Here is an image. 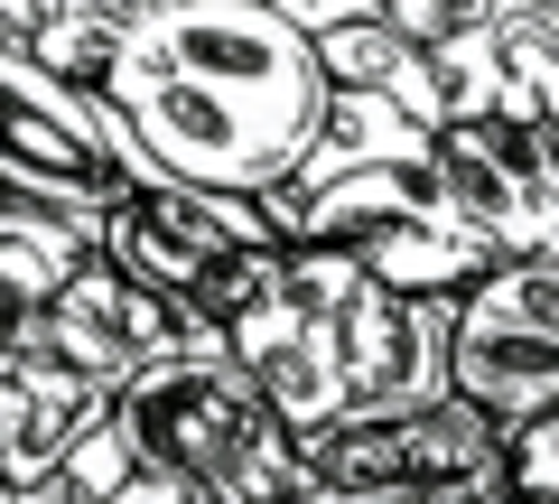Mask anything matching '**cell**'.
<instances>
[{
	"label": "cell",
	"instance_id": "9",
	"mask_svg": "<svg viewBox=\"0 0 559 504\" xmlns=\"http://www.w3.org/2000/svg\"><path fill=\"white\" fill-rule=\"evenodd\" d=\"M94 262V224L38 197H0V327L38 318L75 271Z\"/></svg>",
	"mask_w": 559,
	"mask_h": 504
},
{
	"label": "cell",
	"instance_id": "12",
	"mask_svg": "<svg viewBox=\"0 0 559 504\" xmlns=\"http://www.w3.org/2000/svg\"><path fill=\"white\" fill-rule=\"evenodd\" d=\"M261 10H280L299 38H326V28H355V20H392V0H261Z\"/></svg>",
	"mask_w": 559,
	"mask_h": 504
},
{
	"label": "cell",
	"instance_id": "15",
	"mask_svg": "<svg viewBox=\"0 0 559 504\" xmlns=\"http://www.w3.org/2000/svg\"><path fill=\"white\" fill-rule=\"evenodd\" d=\"M0 504H20V495L0 485ZM94 504H187V495H178V485H159V477H131L121 495H94Z\"/></svg>",
	"mask_w": 559,
	"mask_h": 504
},
{
	"label": "cell",
	"instance_id": "3",
	"mask_svg": "<svg viewBox=\"0 0 559 504\" xmlns=\"http://www.w3.org/2000/svg\"><path fill=\"white\" fill-rule=\"evenodd\" d=\"M103 430L131 477L178 485L187 504H289V430L261 402V384L224 355L215 327L112 384Z\"/></svg>",
	"mask_w": 559,
	"mask_h": 504
},
{
	"label": "cell",
	"instance_id": "7",
	"mask_svg": "<svg viewBox=\"0 0 559 504\" xmlns=\"http://www.w3.org/2000/svg\"><path fill=\"white\" fill-rule=\"evenodd\" d=\"M448 392L495 430L559 402V262H485L448 300Z\"/></svg>",
	"mask_w": 559,
	"mask_h": 504
},
{
	"label": "cell",
	"instance_id": "13",
	"mask_svg": "<svg viewBox=\"0 0 559 504\" xmlns=\"http://www.w3.org/2000/svg\"><path fill=\"white\" fill-rule=\"evenodd\" d=\"M373 504H513L503 477H448V485H411V495H373Z\"/></svg>",
	"mask_w": 559,
	"mask_h": 504
},
{
	"label": "cell",
	"instance_id": "4",
	"mask_svg": "<svg viewBox=\"0 0 559 504\" xmlns=\"http://www.w3.org/2000/svg\"><path fill=\"white\" fill-rule=\"evenodd\" d=\"M94 253L140 281L150 300H168L187 327H234L242 308L261 300V281L280 271V224L261 197H224V187H178V178H150V187H121L112 206L94 215Z\"/></svg>",
	"mask_w": 559,
	"mask_h": 504
},
{
	"label": "cell",
	"instance_id": "6",
	"mask_svg": "<svg viewBox=\"0 0 559 504\" xmlns=\"http://www.w3.org/2000/svg\"><path fill=\"white\" fill-rule=\"evenodd\" d=\"M121 187H150L121 113L75 75H47L28 47H0V197H38L94 224Z\"/></svg>",
	"mask_w": 559,
	"mask_h": 504
},
{
	"label": "cell",
	"instance_id": "16",
	"mask_svg": "<svg viewBox=\"0 0 559 504\" xmlns=\"http://www.w3.org/2000/svg\"><path fill=\"white\" fill-rule=\"evenodd\" d=\"M540 141H550V168H559V121H540Z\"/></svg>",
	"mask_w": 559,
	"mask_h": 504
},
{
	"label": "cell",
	"instance_id": "10",
	"mask_svg": "<svg viewBox=\"0 0 559 504\" xmlns=\"http://www.w3.org/2000/svg\"><path fill=\"white\" fill-rule=\"evenodd\" d=\"M503 477L522 504H559V402L503 430Z\"/></svg>",
	"mask_w": 559,
	"mask_h": 504
},
{
	"label": "cell",
	"instance_id": "8",
	"mask_svg": "<svg viewBox=\"0 0 559 504\" xmlns=\"http://www.w3.org/2000/svg\"><path fill=\"white\" fill-rule=\"evenodd\" d=\"M20 327H28V337H38L57 364H75L84 384H103V392H112V384H131V374H140L150 355H168V345H187V337H197V327H187L178 308H168V300H150L140 281H121V271L103 262V253H94V262H84L75 281H66L57 300L38 308V318H20Z\"/></svg>",
	"mask_w": 559,
	"mask_h": 504
},
{
	"label": "cell",
	"instance_id": "1",
	"mask_svg": "<svg viewBox=\"0 0 559 504\" xmlns=\"http://www.w3.org/2000/svg\"><path fill=\"white\" fill-rule=\"evenodd\" d=\"M94 94L150 178L271 197L326 121V66L261 0H131Z\"/></svg>",
	"mask_w": 559,
	"mask_h": 504
},
{
	"label": "cell",
	"instance_id": "5",
	"mask_svg": "<svg viewBox=\"0 0 559 504\" xmlns=\"http://www.w3.org/2000/svg\"><path fill=\"white\" fill-rule=\"evenodd\" d=\"M448 477H503V430L485 411H466L457 392L345 411V421L289 439V504H373V495H411V485H448Z\"/></svg>",
	"mask_w": 559,
	"mask_h": 504
},
{
	"label": "cell",
	"instance_id": "14",
	"mask_svg": "<svg viewBox=\"0 0 559 504\" xmlns=\"http://www.w3.org/2000/svg\"><path fill=\"white\" fill-rule=\"evenodd\" d=\"M47 28V0H0V47H28Z\"/></svg>",
	"mask_w": 559,
	"mask_h": 504
},
{
	"label": "cell",
	"instance_id": "17",
	"mask_svg": "<svg viewBox=\"0 0 559 504\" xmlns=\"http://www.w3.org/2000/svg\"><path fill=\"white\" fill-rule=\"evenodd\" d=\"M513 504H522V495H513Z\"/></svg>",
	"mask_w": 559,
	"mask_h": 504
},
{
	"label": "cell",
	"instance_id": "11",
	"mask_svg": "<svg viewBox=\"0 0 559 504\" xmlns=\"http://www.w3.org/2000/svg\"><path fill=\"white\" fill-rule=\"evenodd\" d=\"M485 10H522V20H559V0H392L401 38H439L457 20H485Z\"/></svg>",
	"mask_w": 559,
	"mask_h": 504
},
{
	"label": "cell",
	"instance_id": "2",
	"mask_svg": "<svg viewBox=\"0 0 559 504\" xmlns=\"http://www.w3.org/2000/svg\"><path fill=\"white\" fill-rule=\"evenodd\" d=\"M224 355L261 384L280 430H326L345 411L439 402L448 392V300L382 290L355 253L289 243L261 300L224 327Z\"/></svg>",
	"mask_w": 559,
	"mask_h": 504
}]
</instances>
